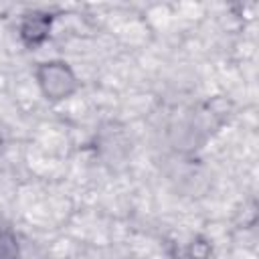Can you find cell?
I'll list each match as a JSON object with an SVG mask.
<instances>
[{
	"label": "cell",
	"mask_w": 259,
	"mask_h": 259,
	"mask_svg": "<svg viewBox=\"0 0 259 259\" xmlns=\"http://www.w3.org/2000/svg\"><path fill=\"white\" fill-rule=\"evenodd\" d=\"M34 81L40 95L49 103H63L71 99L81 87L75 69L63 59L38 61L34 67Z\"/></svg>",
	"instance_id": "6da1fadb"
},
{
	"label": "cell",
	"mask_w": 259,
	"mask_h": 259,
	"mask_svg": "<svg viewBox=\"0 0 259 259\" xmlns=\"http://www.w3.org/2000/svg\"><path fill=\"white\" fill-rule=\"evenodd\" d=\"M20 255L22 247L18 235L10 227L0 225V259H20Z\"/></svg>",
	"instance_id": "277c9868"
},
{
	"label": "cell",
	"mask_w": 259,
	"mask_h": 259,
	"mask_svg": "<svg viewBox=\"0 0 259 259\" xmlns=\"http://www.w3.org/2000/svg\"><path fill=\"white\" fill-rule=\"evenodd\" d=\"M53 24H55V14L51 10H42V8L26 10V12H22L18 26H16L18 40L28 51L40 49L51 38Z\"/></svg>",
	"instance_id": "7a4b0ae2"
},
{
	"label": "cell",
	"mask_w": 259,
	"mask_h": 259,
	"mask_svg": "<svg viewBox=\"0 0 259 259\" xmlns=\"http://www.w3.org/2000/svg\"><path fill=\"white\" fill-rule=\"evenodd\" d=\"M210 257H212V243L204 235L190 237L178 251V259H210Z\"/></svg>",
	"instance_id": "3957f363"
}]
</instances>
